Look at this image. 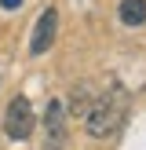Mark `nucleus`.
Instances as JSON below:
<instances>
[{
    "mask_svg": "<svg viewBox=\"0 0 146 150\" xmlns=\"http://www.w3.org/2000/svg\"><path fill=\"white\" fill-rule=\"evenodd\" d=\"M124 114H128V92H124L121 84H110L102 95L91 99V106H88V114H84L88 136H95V139L113 136L124 125Z\"/></svg>",
    "mask_w": 146,
    "mask_h": 150,
    "instance_id": "nucleus-1",
    "label": "nucleus"
},
{
    "mask_svg": "<svg viewBox=\"0 0 146 150\" xmlns=\"http://www.w3.org/2000/svg\"><path fill=\"white\" fill-rule=\"evenodd\" d=\"M33 106H29V99H22V95H15L11 103H7V114H4V132L7 139H15V143H22V139L33 136Z\"/></svg>",
    "mask_w": 146,
    "mask_h": 150,
    "instance_id": "nucleus-2",
    "label": "nucleus"
},
{
    "mask_svg": "<svg viewBox=\"0 0 146 150\" xmlns=\"http://www.w3.org/2000/svg\"><path fill=\"white\" fill-rule=\"evenodd\" d=\"M62 146H66V106L51 99L44 110V150H62Z\"/></svg>",
    "mask_w": 146,
    "mask_h": 150,
    "instance_id": "nucleus-3",
    "label": "nucleus"
},
{
    "mask_svg": "<svg viewBox=\"0 0 146 150\" xmlns=\"http://www.w3.org/2000/svg\"><path fill=\"white\" fill-rule=\"evenodd\" d=\"M55 33H58V11L48 7V11H40V18H36V26H33L29 51H33V55H44V51L55 44Z\"/></svg>",
    "mask_w": 146,
    "mask_h": 150,
    "instance_id": "nucleus-4",
    "label": "nucleus"
},
{
    "mask_svg": "<svg viewBox=\"0 0 146 150\" xmlns=\"http://www.w3.org/2000/svg\"><path fill=\"white\" fill-rule=\"evenodd\" d=\"M117 15H121L124 26H142L146 22V0H121Z\"/></svg>",
    "mask_w": 146,
    "mask_h": 150,
    "instance_id": "nucleus-5",
    "label": "nucleus"
},
{
    "mask_svg": "<svg viewBox=\"0 0 146 150\" xmlns=\"http://www.w3.org/2000/svg\"><path fill=\"white\" fill-rule=\"evenodd\" d=\"M91 99H95V95L88 92L84 84H80V88H73V95H69V114L84 117V114H88V106H91Z\"/></svg>",
    "mask_w": 146,
    "mask_h": 150,
    "instance_id": "nucleus-6",
    "label": "nucleus"
},
{
    "mask_svg": "<svg viewBox=\"0 0 146 150\" xmlns=\"http://www.w3.org/2000/svg\"><path fill=\"white\" fill-rule=\"evenodd\" d=\"M22 0H0V7H18Z\"/></svg>",
    "mask_w": 146,
    "mask_h": 150,
    "instance_id": "nucleus-7",
    "label": "nucleus"
}]
</instances>
